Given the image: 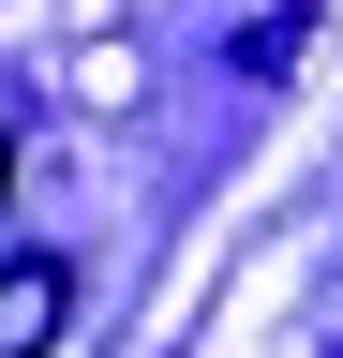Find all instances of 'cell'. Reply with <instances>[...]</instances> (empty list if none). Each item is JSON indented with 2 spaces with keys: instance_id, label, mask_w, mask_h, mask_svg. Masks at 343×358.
Segmentation results:
<instances>
[{
  "instance_id": "6da1fadb",
  "label": "cell",
  "mask_w": 343,
  "mask_h": 358,
  "mask_svg": "<svg viewBox=\"0 0 343 358\" xmlns=\"http://www.w3.org/2000/svg\"><path fill=\"white\" fill-rule=\"evenodd\" d=\"M60 313H75V284H60L45 254L0 268V358H45V343H60Z\"/></svg>"
}]
</instances>
